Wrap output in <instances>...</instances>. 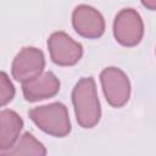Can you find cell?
<instances>
[{
	"mask_svg": "<svg viewBox=\"0 0 156 156\" xmlns=\"http://www.w3.org/2000/svg\"><path fill=\"white\" fill-rule=\"evenodd\" d=\"M72 101L77 122L83 128H93L100 119V104L95 82L91 77L82 78L72 91Z\"/></svg>",
	"mask_w": 156,
	"mask_h": 156,
	"instance_id": "cell-1",
	"label": "cell"
},
{
	"mask_svg": "<svg viewBox=\"0 0 156 156\" xmlns=\"http://www.w3.org/2000/svg\"><path fill=\"white\" fill-rule=\"evenodd\" d=\"M30 119L45 133L54 136H66L71 132L68 111L61 102L38 106L29 111Z\"/></svg>",
	"mask_w": 156,
	"mask_h": 156,
	"instance_id": "cell-2",
	"label": "cell"
},
{
	"mask_svg": "<svg viewBox=\"0 0 156 156\" xmlns=\"http://www.w3.org/2000/svg\"><path fill=\"white\" fill-rule=\"evenodd\" d=\"M113 34L116 40L123 46L139 44L144 34V24L140 15L133 9L122 10L115 18Z\"/></svg>",
	"mask_w": 156,
	"mask_h": 156,
	"instance_id": "cell-3",
	"label": "cell"
},
{
	"mask_svg": "<svg viewBox=\"0 0 156 156\" xmlns=\"http://www.w3.org/2000/svg\"><path fill=\"white\" fill-rule=\"evenodd\" d=\"M100 80L106 100L111 106L121 107L128 101L130 84L127 76L119 68H105L100 74Z\"/></svg>",
	"mask_w": 156,
	"mask_h": 156,
	"instance_id": "cell-4",
	"label": "cell"
},
{
	"mask_svg": "<svg viewBox=\"0 0 156 156\" xmlns=\"http://www.w3.org/2000/svg\"><path fill=\"white\" fill-rule=\"evenodd\" d=\"M48 48L51 60L58 66L76 65L82 55L83 48L63 32H55L48 40Z\"/></svg>",
	"mask_w": 156,
	"mask_h": 156,
	"instance_id": "cell-5",
	"label": "cell"
},
{
	"mask_svg": "<svg viewBox=\"0 0 156 156\" xmlns=\"http://www.w3.org/2000/svg\"><path fill=\"white\" fill-rule=\"evenodd\" d=\"M45 66L43 52L37 48H23L12 62V76L22 84L39 76Z\"/></svg>",
	"mask_w": 156,
	"mask_h": 156,
	"instance_id": "cell-6",
	"label": "cell"
},
{
	"mask_svg": "<svg viewBox=\"0 0 156 156\" xmlns=\"http://www.w3.org/2000/svg\"><path fill=\"white\" fill-rule=\"evenodd\" d=\"M72 23L76 32L84 38L95 39L101 37L105 32V21L101 13L87 5H80L74 9Z\"/></svg>",
	"mask_w": 156,
	"mask_h": 156,
	"instance_id": "cell-7",
	"label": "cell"
},
{
	"mask_svg": "<svg viewBox=\"0 0 156 156\" xmlns=\"http://www.w3.org/2000/svg\"><path fill=\"white\" fill-rule=\"evenodd\" d=\"M23 95L27 101H38L56 95L60 90V82L51 72H44L35 78L23 83Z\"/></svg>",
	"mask_w": 156,
	"mask_h": 156,
	"instance_id": "cell-8",
	"label": "cell"
},
{
	"mask_svg": "<svg viewBox=\"0 0 156 156\" xmlns=\"http://www.w3.org/2000/svg\"><path fill=\"white\" fill-rule=\"evenodd\" d=\"M22 118L11 110H2L0 112V151L10 150L18 140L20 132L22 130Z\"/></svg>",
	"mask_w": 156,
	"mask_h": 156,
	"instance_id": "cell-9",
	"label": "cell"
},
{
	"mask_svg": "<svg viewBox=\"0 0 156 156\" xmlns=\"http://www.w3.org/2000/svg\"><path fill=\"white\" fill-rule=\"evenodd\" d=\"M4 155L13 156V155H35V156H44L46 155V150L44 145L38 141L30 133H24L20 140H17V144H15L10 150L2 152Z\"/></svg>",
	"mask_w": 156,
	"mask_h": 156,
	"instance_id": "cell-10",
	"label": "cell"
},
{
	"mask_svg": "<svg viewBox=\"0 0 156 156\" xmlns=\"http://www.w3.org/2000/svg\"><path fill=\"white\" fill-rule=\"evenodd\" d=\"M15 95V88L10 79L7 78L5 72H1L0 74V104L1 106H5L7 102L12 100Z\"/></svg>",
	"mask_w": 156,
	"mask_h": 156,
	"instance_id": "cell-11",
	"label": "cell"
},
{
	"mask_svg": "<svg viewBox=\"0 0 156 156\" xmlns=\"http://www.w3.org/2000/svg\"><path fill=\"white\" fill-rule=\"evenodd\" d=\"M141 4L149 10H156V0H141Z\"/></svg>",
	"mask_w": 156,
	"mask_h": 156,
	"instance_id": "cell-12",
	"label": "cell"
}]
</instances>
